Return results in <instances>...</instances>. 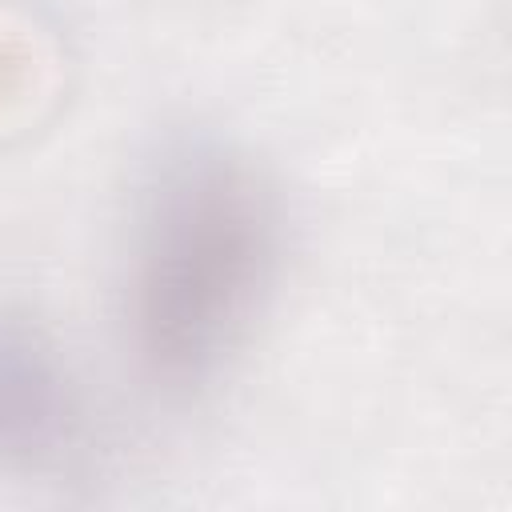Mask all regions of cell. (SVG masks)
Listing matches in <instances>:
<instances>
[{
  "mask_svg": "<svg viewBox=\"0 0 512 512\" xmlns=\"http://www.w3.org/2000/svg\"><path fill=\"white\" fill-rule=\"evenodd\" d=\"M284 264L268 172L220 132L180 128L148 152L128 240L124 328L164 396L204 392L264 312Z\"/></svg>",
  "mask_w": 512,
  "mask_h": 512,
  "instance_id": "obj_1",
  "label": "cell"
},
{
  "mask_svg": "<svg viewBox=\"0 0 512 512\" xmlns=\"http://www.w3.org/2000/svg\"><path fill=\"white\" fill-rule=\"evenodd\" d=\"M84 396L52 332L0 304V468L44 472L84 444Z\"/></svg>",
  "mask_w": 512,
  "mask_h": 512,
  "instance_id": "obj_2",
  "label": "cell"
}]
</instances>
